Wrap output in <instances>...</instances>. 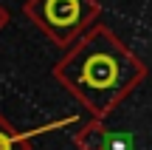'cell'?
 I'll return each mask as SVG.
<instances>
[{
    "instance_id": "6da1fadb",
    "label": "cell",
    "mask_w": 152,
    "mask_h": 150,
    "mask_svg": "<svg viewBox=\"0 0 152 150\" xmlns=\"http://www.w3.org/2000/svg\"><path fill=\"white\" fill-rule=\"evenodd\" d=\"M54 77L93 119H104L149 77V68L113 28L96 23L68 45Z\"/></svg>"
},
{
    "instance_id": "7a4b0ae2",
    "label": "cell",
    "mask_w": 152,
    "mask_h": 150,
    "mask_svg": "<svg viewBox=\"0 0 152 150\" xmlns=\"http://www.w3.org/2000/svg\"><path fill=\"white\" fill-rule=\"evenodd\" d=\"M23 14L59 48L73 45L102 20L99 0H26Z\"/></svg>"
},
{
    "instance_id": "3957f363",
    "label": "cell",
    "mask_w": 152,
    "mask_h": 150,
    "mask_svg": "<svg viewBox=\"0 0 152 150\" xmlns=\"http://www.w3.org/2000/svg\"><path fill=\"white\" fill-rule=\"evenodd\" d=\"M73 147L76 150H107V128L102 125V119H93L85 128L76 130Z\"/></svg>"
},
{
    "instance_id": "277c9868",
    "label": "cell",
    "mask_w": 152,
    "mask_h": 150,
    "mask_svg": "<svg viewBox=\"0 0 152 150\" xmlns=\"http://www.w3.org/2000/svg\"><path fill=\"white\" fill-rule=\"evenodd\" d=\"M0 150H31V136L20 133L3 113H0Z\"/></svg>"
},
{
    "instance_id": "5b68a950",
    "label": "cell",
    "mask_w": 152,
    "mask_h": 150,
    "mask_svg": "<svg viewBox=\"0 0 152 150\" xmlns=\"http://www.w3.org/2000/svg\"><path fill=\"white\" fill-rule=\"evenodd\" d=\"M6 23H9V9H6V6L0 3V31L6 28Z\"/></svg>"
}]
</instances>
